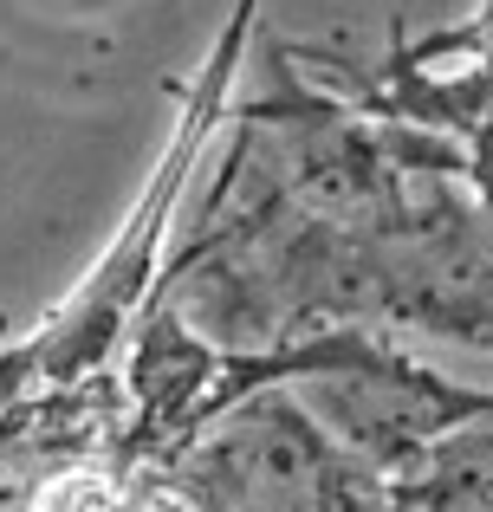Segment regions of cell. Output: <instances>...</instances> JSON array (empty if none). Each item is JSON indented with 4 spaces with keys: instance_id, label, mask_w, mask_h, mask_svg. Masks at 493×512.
<instances>
[{
    "instance_id": "1",
    "label": "cell",
    "mask_w": 493,
    "mask_h": 512,
    "mask_svg": "<svg viewBox=\"0 0 493 512\" xmlns=\"http://www.w3.org/2000/svg\"><path fill=\"white\" fill-rule=\"evenodd\" d=\"M228 350L396 325L493 350V169L416 117L286 85L247 104L189 247L156 273Z\"/></svg>"
},
{
    "instance_id": "2",
    "label": "cell",
    "mask_w": 493,
    "mask_h": 512,
    "mask_svg": "<svg viewBox=\"0 0 493 512\" xmlns=\"http://www.w3.org/2000/svg\"><path fill=\"white\" fill-rule=\"evenodd\" d=\"M292 389L266 383L228 402L169 454V480L195 512H383V474L351 441H331Z\"/></svg>"
},
{
    "instance_id": "3",
    "label": "cell",
    "mask_w": 493,
    "mask_h": 512,
    "mask_svg": "<svg viewBox=\"0 0 493 512\" xmlns=\"http://www.w3.org/2000/svg\"><path fill=\"white\" fill-rule=\"evenodd\" d=\"M383 512H493V409L455 422L383 480Z\"/></svg>"
},
{
    "instance_id": "4",
    "label": "cell",
    "mask_w": 493,
    "mask_h": 512,
    "mask_svg": "<svg viewBox=\"0 0 493 512\" xmlns=\"http://www.w3.org/2000/svg\"><path fill=\"white\" fill-rule=\"evenodd\" d=\"M26 389H33V350H26V338H20L13 350H0V415H7Z\"/></svg>"
}]
</instances>
